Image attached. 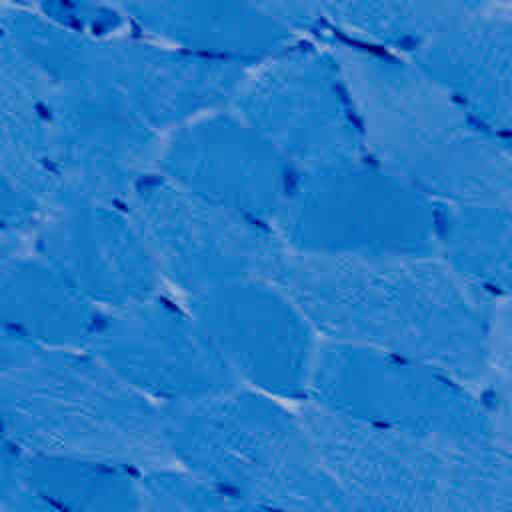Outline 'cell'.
Listing matches in <instances>:
<instances>
[{"label":"cell","mask_w":512,"mask_h":512,"mask_svg":"<svg viewBox=\"0 0 512 512\" xmlns=\"http://www.w3.org/2000/svg\"><path fill=\"white\" fill-rule=\"evenodd\" d=\"M280 284L322 340L420 360L472 386L486 380L494 302L438 254L344 258L290 252Z\"/></svg>","instance_id":"obj_1"},{"label":"cell","mask_w":512,"mask_h":512,"mask_svg":"<svg viewBox=\"0 0 512 512\" xmlns=\"http://www.w3.org/2000/svg\"><path fill=\"white\" fill-rule=\"evenodd\" d=\"M326 44L368 158L438 204L512 200V142L474 122L410 56L350 38Z\"/></svg>","instance_id":"obj_2"},{"label":"cell","mask_w":512,"mask_h":512,"mask_svg":"<svg viewBox=\"0 0 512 512\" xmlns=\"http://www.w3.org/2000/svg\"><path fill=\"white\" fill-rule=\"evenodd\" d=\"M2 438L22 450L110 460L136 472L176 464L162 406L90 348L0 336Z\"/></svg>","instance_id":"obj_3"},{"label":"cell","mask_w":512,"mask_h":512,"mask_svg":"<svg viewBox=\"0 0 512 512\" xmlns=\"http://www.w3.org/2000/svg\"><path fill=\"white\" fill-rule=\"evenodd\" d=\"M176 464L254 508L348 510L298 408L250 386L162 406Z\"/></svg>","instance_id":"obj_4"},{"label":"cell","mask_w":512,"mask_h":512,"mask_svg":"<svg viewBox=\"0 0 512 512\" xmlns=\"http://www.w3.org/2000/svg\"><path fill=\"white\" fill-rule=\"evenodd\" d=\"M348 510H512V454L496 442H452L298 408Z\"/></svg>","instance_id":"obj_5"},{"label":"cell","mask_w":512,"mask_h":512,"mask_svg":"<svg viewBox=\"0 0 512 512\" xmlns=\"http://www.w3.org/2000/svg\"><path fill=\"white\" fill-rule=\"evenodd\" d=\"M272 224L296 254L378 258L438 250V202L366 154L296 172Z\"/></svg>","instance_id":"obj_6"},{"label":"cell","mask_w":512,"mask_h":512,"mask_svg":"<svg viewBox=\"0 0 512 512\" xmlns=\"http://www.w3.org/2000/svg\"><path fill=\"white\" fill-rule=\"evenodd\" d=\"M306 402L364 424L452 442L494 438L482 394L432 364L320 340Z\"/></svg>","instance_id":"obj_7"},{"label":"cell","mask_w":512,"mask_h":512,"mask_svg":"<svg viewBox=\"0 0 512 512\" xmlns=\"http://www.w3.org/2000/svg\"><path fill=\"white\" fill-rule=\"evenodd\" d=\"M124 206L166 284L184 298L236 280H282L290 250L270 222L214 204L158 172L146 176Z\"/></svg>","instance_id":"obj_8"},{"label":"cell","mask_w":512,"mask_h":512,"mask_svg":"<svg viewBox=\"0 0 512 512\" xmlns=\"http://www.w3.org/2000/svg\"><path fill=\"white\" fill-rule=\"evenodd\" d=\"M294 172L364 156L356 114L328 44L298 40L252 64L230 104Z\"/></svg>","instance_id":"obj_9"},{"label":"cell","mask_w":512,"mask_h":512,"mask_svg":"<svg viewBox=\"0 0 512 512\" xmlns=\"http://www.w3.org/2000/svg\"><path fill=\"white\" fill-rule=\"evenodd\" d=\"M162 134L138 120L100 80L52 90L48 96V168L54 202L124 204L158 170Z\"/></svg>","instance_id":"obj_10"},{"label":"cell","mask_w":512,"mask_h":512,"mask_svg":"<svg viewBox=\"0 0 512 512\" xmlns=\"http://www.w3.org/2000/svg\"><path fill=\"white\" fill-rule=\"evenodd\" d=\"M184 304L244 386L306 402L322 338L280 282H226L186 296Z\"/></svg>","instance_id":"obj_11"},{"label":"cell","mask_w":512,"mask_h":512,"mask_svg":"<svg viewBox=\"0 0 512 512\" xmlns=\"http://www.w3.org/2000/svg\"><path fill=\"white\" fill-rule=\"evenodd\" d=\"M88 348L160 406L206 398L242 384L186 304L180 306L166 292L104 310Z\"/></svg>","instance_id":"obj_12"},{"label":"cell","mask_w":512,"mask_h":512,"mask_svg":"<svg viewBox=\"0 0 512 512\" xmlns=\"http://www.w3.org/2000/svg\"><path fill=\"white\" fill-rule=\"evenodd\" d=\"M156 172L192 194L270 224L296 174L230 106L162 134Z\"/></svg>","instance_id":"obj_13"},{"label":"cell","mask_w":512,"mask_h":512,"mask_svg":"<svg viewBox=\"0 0 512 512\" xmlns=\"http://www.w3.org/2000/svg\"><path fill=\"white\" fill-rule=\"evenodd\" d=\"M30 250L56 266L102 310L142 302L168 286L124 204L56 202L34 230Z\"/></svg>","instance_id":"obj_14"},{"label":"cell","mask_w":512,"mask_h":512,"mask_svg":"<svg viewBox=\"0 0 512 512\" xmlns=\"http://www.w3.org/2000/svg\"><path fill=\"white\" fill-rule=\"evenodd\" d=\"M248 68L174 48L136 32L98 38L96 48L100 80L158 134L230 106Z\"/></svg>","instance_id":"obj_15"},{"label":"cell","mask_w":512,"mask_h":512,"mask_svg":"<svg viewBox=\"0 0 512 512\" xmlns=\"http://www.w3.org/2000/svg\"><path fill=\"white\" fill-rule=\"evenodd\" d=\"M406 56L474 122L512 142V4L482 2Z\"/></svg>","instance_id":"obj_16"},{"label":"cell","mask_w":512,"mask_h":512,"mask_svg":"<svg viewBox=\"0 0 512 512\" xmlns=\"http://www.w3.org/2000/svg\"><path fill=\"white\" fill-rule=\"evenodd\" d=\"M118 8L130 32L244 66L302 38L244 0H120Z\"/></svg>","instance_id":"obj_17"},{"label":"cell","mask_w":512,"mask_h":512,"mask_svg":"<svg viewBox=\"0 0 512 512\" xmlns=\"http://www.w3.org/2000/svg\"><path fill=\"white\" fill-rule=\"evenodd\" d=\"M142 510L138 472L100 458L28 452L2 438L0 512Z\"/></svg>","instance_id":"obj_18"},{"label":"cell","mask_w":512,"mask_h":512,"mask_svg":"<svg viewBox=\"0 0 512 512\" xmlns=\"http://www.w3.org/2000/svg\"><path fill=\"white\" fill-rule=\"evenodd\" d=\"M104 310L36 252L0 258V318L48 348H88Z\"/></svg>","instance_id":"obj_19"},{"label":"cell","mask_w":512,"mask_h":512,"mask_svg":"<svg viewBox=\"0 0 512 512\" xmlns=\"http://www.w3.org/2000/svg\"><path fill=\"white\" fill-rule=\"evenodd\" d=\"M48 96L44 80L12 50L0 46V178L52 206Z\"/></svg>","instance_id":"obj_20"},{"label":"cell","mask_w":512,"mask_h":512,"mask_svg":"<svg viewBox=\"0 0 512 512\" xmlns=\"http://www.w3.org/2000/svg\"><path fill=\"white\" fill-rule=\"evenodd\" d=\"M436 254L490 302L512 300V200L438 204Z\"/></svg>","instance_id":"obj_21"},{"label":"cell","mask_w":512,"mask_h":512,"mask_svg":"<svg viewBox=\"0 0 512 512\" xmlns=\"http://www.w3.org/2000/svg\"><path fill=\"white\" fill-rule=\"evenodd\" d=\"M482 2L488 0H318V8L344 38L410 54Z\"/></svg>","instance_id":"obj_22"},{"label":"cell","mask_w":512,"mask_h":512,"mask_svg":"<svg viewBox=\"0 0 512 512\" xmlns=\"http://www.w3.org/2000/svg\"><path fill=\"white\" fill-rule=\"evenodd\" d=\"M142 510L152 512H208L250 510V506L208 478L180 466L168 464L138 472Z\"/></svg>","instance_id":"obj_23"},{"label":"cell","mask_w":512,"mask_h":512,"mask_svg":"<svg viewBox=\"0 0 512 512\" xmlns=\"http://www.w3.org/2000/svg\"><path fill=\"white\" fill-rule=\"evenodd\" d=\"M486 390L512 398V300L494 304L488 336Z\"/></svg>","instance_id":"obj_24"},{"label":"cell","mask_w":512,"mask_h":512,"mask_svg":"<svg viewBox=\"0 0 512 512\" xmlns=\"http://www.w3.org/2000/svg\"><path fill=\"white\" fill-rule=\"evenodd\" d=\"M296 34L318 30L322 24L318 0H244Z\"/></svg>","instance_id":"obj_25"},{"label":"cell","mask_w":512,"mask_h":512,"mask_svg":"<svg viewBox=\"0 0 512 512\" xmlns=\"http://www.w3.org/2000/svg\"><path fill=\"white\" fill-rule=\"evenodd\" d=\"M2 2L18 4L24 8H32V10L58 6V4H78V6H90V8H118V4H120V0H2Z\"/></svg>","instance_id":"obj_26"},{"label":"cell","mask_w":512,"mask_h":512,"mask_svg":"<svg viewBox=\"0 0 512 512\" xmlns=\"http://www.w3.org/2000/svg\"><path fill=\"white\" fill-rule=\"evenodd\" d=\"M488 2H502V4H512V0H488Z\"/></svg>","instance_id":"obj_27"}]
</instances>
